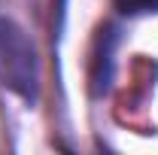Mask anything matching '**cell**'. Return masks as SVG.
Masks as SVG:
<instances>
[{
    "instance_id": "1",
    "label": "cell",
    "mask_w": 158,
    "mask_h": 155,
    "mask_svg": "<svg viewBox=\"0 0 158 155\" xmlns=\"http://www.w3.org/2000/svg\"><path fill=\"white\" fill-rule=\"evenodd\" d=\"M0 85L27 103L40 97L37 46L27 31L9 15H0Z\"/></svg>"
},
{
    "instance_id": "2",
    "label": "cell",
    "mask_w": 158,
    "mask_h": 155,
    "mask_svg": "<svg viewBox=\"0 0 158 155\" xmlns=\"http://www.w3.org/2000/svg\"><path fill=\"white\" fill-rule=\"evenodd\" d=\"M118 12L137 15V12H158V0H116Z\"/></svg>"
}]
</instances>
